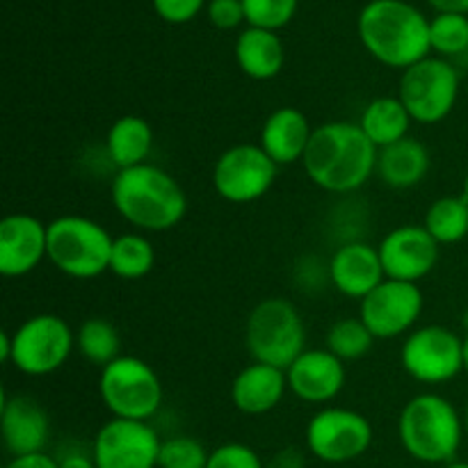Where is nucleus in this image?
Masks as SVG:
<instances>
[{"instance_id":"f257e3e1","label":"nucleus","mask_w":468,"mask_h":468,"mask_svg":"<svg viewBox=\"0 0 468 468\" xmlns=\"http://www.w3.org/2000/svg\"><path fill=\"white\" fill-rule=\"evenodd\" d=\"M379 149L359 123L329 122L314 128L302 158L306 176L320 190L347 195L366 186L378 169Z\"/></svg>"},{"instance_id":"f03ea898","label":"nucleus","mask_w":468,"mask_h":468,"mask_svg":"<svg viewBox=\"0 0 468 468\" xmlns=\"http://www.w3.org/2000/svg\"><path fill=\"white\" fill-rule=\"evenodd\" d=\"M114 210L142 231H169L187 210V197L181 183L155 165L119 169L110 183Z\"/></svg>"},{"instance_id":"7ed1b4c3","label":"nucleus","mask_w":468,"mask_h":468,"mask_svg":"<svg viewBox=\"0 0 468 468\" xmlns=\"http://www.w3.org/2000/svg\"><path fill=\"white\" fill-rule=\"evenodd\" d=\"M359 39L378 62L410 69L428 58L430 21L405 0H373L359 14Z\"/></svg>"},{"instance_id":"20e7f679","label":"nucleus","mask_w":468,"mask_h":468,"mask_svg":"<svg viewBox=\"0 0 468 468\" xmlns=\"http://www.w3.org/2000/svg\"><path fill=\"white\" fill-rule=\"evenodd\" d=\"M464 434V416L439 393L414 396L398 419L402 448L423 464L446 466L455 462Z\"/></svg>"},{"instance_id":"39448f33","label":"nucleus","mask_w":468,"mask_h":468,"mask_svg":"<svg viewBox=\"0 0 468 468\" xmlns=\"http://www.w3.org/2000/svg\"><path fill=\"white\" fill-rule=\"evenodd\" d=\"M245 343L254 361L288 370L306 350V327L300 309L286 297L259 302L247 318Z\"/></svg>"},{"instance_id":"423d86ee","label":"nucleus","mask_w":468,"mask_h":468,"mask_svg":"<svg viewBox=\"0 0 468 468\" xmlns=\"http://www.w3.org/2000/svg\"><path fill=\"white\" fill-rule=\"evenodd\" d=\"M114 238L85 215H62L48 224V261L71 279H96L110 270Z\"/></svg>"},{"instance_id":"0eeeda50","label":"nucleus","mask_w":468,"mask_h":468,"mask_svg":"<svg viewBox=\"0 0 468 468\" xmlns=\"http://www.w3.org/2000/svg\"><path fill=\"white\" fill-rule=\"evenodd\" d=\"M99 396L114 419H154L163 405V382L158 373L140 356H119L101 368Z\"/></svg>"},{"instance_id":"6e6552de","label":"nucleus","mask_w":468,"mask_h":468,"mask_svg":"<svg viewBox=\"0 0 468 468\" xmlns=\"http://www.w3.org/2000/svg\"><path fill=\"white\" fill-rule=\"evenodd\" d=\"M398 99L411 119L425 126L443 122L460 99V71L443 58H425L405 69Z\"/></svg>"},{"instance_id":"1a4fd4ad","label":"nucleus","mask_w":468,"mask_h":468,"mask_svg":"<svg viewBox=\"0 0 468 468\" xmlns=\"http://www.w3.org/2000/svg\"><path fill=\"white\" fill-rule=\"evenodd\" d=\"M73 346L76 336L67 320L55 314L32 315L12 334L9 364L23 375L44 378L67 364Z\"/></svg>"},{"instance_id":"9d476101","label":"nucleus","mask_w":468,"mask_h":468,"mask_svg":"<svg viewBox=\"0 0 468 468\" xmlns=\"http://www.w3.org/2000/svg\"><path fill=\"white\" fill-rule=\"evenodd\" d=\"M400 364L416 382L428 387L448 384L464 373V338L443 324H425L405 338Z\"/></svg>"},{"instance_id":"9b49d317","label":"nucleus","mask_w":468,"mask_h":468,"mask_svg":"<svg viewBox=\"0 0 468 468\" xmlns=\"http://www.w3.org/2000/svg\"><path fill=\"white\" fill-rule=\"evenodd\" d=\"M373 443V425L361 411L324 407L306 425V448L324 464H347L366 455Z\"/></svg>"},{"instance_id":"f8f14e48","label":"nucleus","mask_w":468,"mask_h":468,"mask_svg":"<svg viewBox=\"0 0 468 468\" xmlns=\"http://www.w3.org/2000/svg\"><path fill=\"white\" fill-rule=\"evenodd\" d=\"M277 165L261 144H236L224 151L213 167V187L229 204H251L268 195L277 178Z\"/></svg>"},{"instance_id":"ddd939ff","label":"nucleus","mask_w":468,"mask_h":468,"mask_svg":"<svg viewBox=\"0 0 468 468\" xmlns=\"http://www.w3.org/2000/svg\"><path fill=\"white\" fill-rule=\"evenodd\" d=\"M163 439L144 420L110 419L96 432L91 457L96 468H158Z\"/></svg>"},{"instance_id":"4468645a","label":"nucleus","mask_w":468,"mask_h":468,"mask_svg":"<svg viewBox=\"0 0 468 468\" xmlns=\"http://www.w3.org/2000/svg\"><path fill=\"white\" fill-rule=\"evenodd\" d=\"M423 292L419 283L384 279L361 300L359 318L375 338H398L411 332L423 314Z\"/></svg>"},{"instance_id":"2eb2a0df","label":"nucleus","mask_w":468,"mask_h":468,"mask_svg":"<svg viewBox=\"0 0 468 468\" xmlns=\"http://www.w3.org/2000/svg\"><path fill=\"white\" fill-rule=\"evenodd\" d=\"M439 247L441 245L420 224H405V227L393 229L378 247L384 274L396 282L419 283L437 268Z\"/></svg>"},{"instance_id":"dca6fc26","label":"nucleus","mask_w":468,"mask_h":468,"mask_svg":"<svg viewBox=\"0 0 468 468\" xmlns=\"http://www.w3.org/2000/svg\"><path fill=\"white\" fill-rule=\"evenodd\" d=\"M48 259V224L35 215L14 213L0 222V274L26 277Z\"/></svg>"},{"instance_id":"f3484780","label":"nucleus","mask_w":468,"mask_h":468,"mask_svg":"<svg viewBox=\"0 0 468 468\" xmlns=\"http://www.w3.org/2000/svg\"><path fill=\"white\" fill-rule=\"evenodd\" d=\"M292 396L309 405H327L343 391L347 379L346 364L324 350H304L286 370Z\"/></svg>"},{"instance_id":"a211bd4d","label":"nucleus","mask_w":468,"mask_h":468,"mask_svg":"<svg viewBox=\"0 0 468 468\" xmlns=\"http://www.w3.org/2000/svg\"><path fill=\"white\" fill-rule=\"evenodd\" d=\"M387 279L378 247L352 240L338 247L329 261V282L341 295L364 300Z\"/></svg>"},{"instance_id":"6ab92c4d","label":"nucleus","mask_w":468,"mask_h":468,"mask_svg":"<svg viewBox=\"0 0 468 468\" xmlns=\"http://www.w3.org/2000/svg\"><path fill=\"white\" fill-rule=\"evenodd\" d=\"M0 432L12 457L44 452L50 434L48 414L32 398L5 393L0 402Z\"/></svg>"},{"instance_id":"aec40b11","label":"nucleus","mask_w":468,"mask_h":468,"mask_svg":"<svg viewBox=\"0 0 468 468\" xmlns=\"http://www.w3.org/2000/svg\"><path fill=\"white\" fill-rule=\"evenodd\" d=\"M314 128L302 110L283 105L277 108L261 128V149L270 155L277 167L302 163Z\"/></svg>"},{"instance_id":"412c9836","label":"nucleus","mask_w":468,"mask_h":468,"mask_svg":"<svg viewBox=\"0 0 468 468\" xmlns=\"http://www.w3.org/2000/svg\"><path fill=\"white\" fill-rule=\"evenodd\" d=\"M288 388L286 370L268 364H250L233 378L231 402L247 416H263L279 407Z\"/></svg>"},{"instance_id":"4be33fe9","label":"nucleus","mask_w":468,"mask_h":468,"mask_svg":"<svg viewBox=\"0 0 468 468\" xmlns=\"http://www.w3.org/2000/svg\"><path fill=\"white\" fill-rule=\"evenodd\" d=\"M430 165H432V158H430L428 146L416 137H405L396 144L379 149L375 174L382 178L384 186L393 190H410L425 181Z\"/></svg>"},{"instance_id":"5701e85b","label":"nucleus","mask_w":468,"mask_h":468,"mask_svg":"<svg viewBox=\"0 0 468 468\" xmlns=\"http://www.w3.org/2000/svg\"><path fill=\"white\" fill-rule=\"evenodd\" d=\"M236 59L242 73L254 80H272L283 69V44L274 30L247 27L236 41Z\"/></svg>"},{"instance_id":"b1692460","label":"nucleus","mask_w":468,"mask_h":468,"mask_svg":"<svg viewBox=\"0 0 468 468\" xmlns=\"http://www.w3.org/2000/svg\"><path fill=\"white\" fill-rule=\"evenodd\" d=\"M105 149H108V158L112 160L117 172L144 165L154 149L151 123L137 114H123L110 126Z\"/></svg>"},{"instance_id":"393cba45","label":"nucleus","mask_w":468,"mask_h":468,"mask_svg":"<svg viewBox=\"0 0 468 468\" xmlns=\"http://www.w3.org/2000/svg\"><path fill=\"white\" fill-rule=\"evenodd\" d=\"M411 122L414 119L398 96H379L366 105L359 126L378 149H384L410 137Z\"/></svg>"},{"instance_id":"a878e982","label":"nucleus","mask_w":468,"mask_h":468,"mask_svg":"<svg viewBox=\"0 0 468 468\" xmlns=\"http://www.w3.org/2000/svg\"><path fill=\"white\" fill-rule=\"evenodd\" d=\"M423 227L439 245H457L468 236V201L462 195L439 197L430 204Z\"/></svg>"},{"instance_id":"bb28decb","label":"nucleus","mask_w":468,"mask_h":468,"mask_svg":"<svg viewBox=\"0 0 468 468\" xmlns=\"http://www.w3.org/2000/svg\"><path fill=\"white\" fill-rule=\"evenodd\" d=\"M155 250L149 238L140 233H122L114 238L110 254V272L126 282L144 279L154 270Z\"/></svg>"},{"instance_id":"cd10ccee","label":"nucleus","mask_w":468,"mask_h":468,"mask_svg":"<svg viewBox=\"0 0 468 468\" xmlns=\"http://www.w3.org/2000/svg\"><path fill=\"white\" fill-rule=\"evenodd\" d=\"M76 347L82 355V359L90 364L105 368L119 359V350H122V338H119L117 327L105 318H90L78 327L76 334Z\"/></svg>"},{"instance_id":"c85d7f7f","label":"nucleus","mask_w":468,"mask_h":468,"mask_svg":"<svg viewBox=\"0 0 468 468\" xmlns=\"http://www.w3.org/2000/svg\"><path fill=\"white\" fill-rule=\"evenodd\" d=\"M375 336L361 318H341L329 327L327 350L336 355L343 364L356 361L373 350Z\"/></svg>"},{"instance_id":"c756f323","label":"nucleus","mask_w":468,"mask_h":468,"mask_svg":"<svg viewBox=\"0 0 468 468\" xmlns=\"http://www.w3.org/2000/svg\"><path fill=\"white\" fill-rule=\"evenodd\" d=\"M430 46L443 59L468 50V16L455 12H439L430 21Z\"/></svg>"},{"instance_id":"7c9ffc66","label":"nucleus","mask_w":468,"mask_h":468,"mask_svg":"<svg viewBox=\"0 0 468 468\" xmlns=\"http://www.w3.org/2000/svg\"><path fill=\"white\" fill-rule=\"evenodd\" d=\"M210 452L195 437H169L160 446L158 468H206Z\"/></svg>"},{"instance_id":"2f4dec72","label":"nucleus","mask_w":468,"mask_h":468,"mask_svg":"<svg viewBox=\"0 0 468 468\" xmlns=\"http://www.w3.org/2000/svg\"><path fill=\"white\" fill-rule=\"evenodd\" d=\"M242 7L251 27L277 32L295 16L297 0H242Z\"/></svg>"},{"instance_id":"473e14b6","label":"nucleus","mask_w":468,"mask_h":468,"mask_svg":"<svg viewBox=\"0 0 468 468\" xmlns=\"http://www.w3.org/2000/svg\"><path fill=\"white\" fill-rule=\"evenodd\" d=\"M206 468H265V464L247 443H222L210 452Z\"/></svg>"},{"instance_id":"72a5a7b5","label":"nucleus","mask_w":468,"mask_h":468,"mask_svg":"<svg viewBox=\"0 0 468 468\" xmlns=\"http://www.w3.org/2000/svg\"><path fill=\"white\" fill-rule=\"evenodd\" d=\"M208 18L219 30H233L242 21H247L242 0H210Z\"/></svg>"},{"instance_id":"f704fd0d","label":"nucleus","mask_w":468,"mask_h":468,"mask_svg":"<svg viewBox=\"0 0 468 468\" xmlns=\"http://www.w3.org/2000/svg\"><path fill=\"white\" fill-rule=\"evenodd\" d=\"M158 16L167 23H187L199 14L204 0H154Z\"/></svg>"},{"instance_id":"c9c22d12","label":"nucleus","mask_w":468,"mask_h":468,"mask_svg":"<svg viewBox=\"0 0 468 468\" xmlns=\"http://www.w3.org/2000/svg\"><path fill=\"white\" fill-rule=\"evenodd\" d=\"M5 468H59V464L48 452H32V455L12 457Z\"/></svg>"},{"instance_id":"e433bc0d","label":"nucleus","mask_w":468,"mask_h":468,"mask_svg":"<svg viewBox=\"0 0 468 468\" xmlns=\"http://www.w3.org/2000/svg\"><path fill=\"white\" fill-rule=\"evenodd\" d=\"M265 468H304V457L295 448H286V451L277 452Z\"/></svg>"},{"instance_id":"4c0bfd02","label":"nucleus","mask_w":468,"mask_h":468,"mask_svg":"<svg viewBox=\"0 0 468 468\" xmlns=\"http://www.w3.org/2000/svg\"><path fill=\"white\" fill-rule=\"evenodd\" d=\"M59 468H96L94 457L85 455V452H69L62 460H58Z\"/></svg>"},{"instance_id":"58836bf2","label":"nucleus","mask_w":468,"mask_h":468,"mask_svg":"<svg viewBox=\"0 0 468 468\" xmlns=\"http://www.w3.org/2000/svg\"><path fill=\"white\" fill-rule=\"evenodd\" d=\"M432 7L439 12H455V14H468V0H430Z\"/></svg>"},{"instance_id":"ea45409f","label":"nucleus","mask_w":468,"mask_h":468,"mask_svg":"<svg viewBox=\"0 0 468 468\" xmlns=\"http://www.w3.org/2000/svg\"><path fill=\"white\" fill-rule=\"evenodd\" d=\"M0 359L5 364H9V359H12V334L9 332L0 334Z\"/></svg>"},{"instance_id":"a19ab883","label":"nucleus","mask_w":468,"mask_h":468,"mask_svg":"<svg viewBox=\"0 0 468 468\" xmlns=\"http://www.w3.org/2000/svg\"><path fill=\"white\" fill-rule=\"evenodd\" d=\"M441 468H468V462H451V464H446V466H441Z\"/></svg>"},{"instance_id":"79ce46f5","label":"nucleus","mask_w":468,"mask_h":468,"mask_svg":"<svg viewBox=\"0 0 468 468\" xmlns=\"http://www.w3.org/2000/svg\"><path fill=\"white\" fill-rule=\"evenodd\" d=\"M464 373H468V334L464 338Z\"/></svg>"},{"instance_id":"37998d69","label":"nucleus","mask_w":468,"mask_h":468,"mask_svg":"<svg viewBox=\"0 0 468 468\" xmlns=\"http://www.w3.org/2000/svg\"><path fill=\"white\" fill-rule=\"evenodd\" d=\"M462 197H464V199L468 201V172H466V176H464V190H462Z\"/></svg>"},{"instance_id":"c03bdc74","label":"nucleus","mask_w":468,"mask_h":468,"mask_svg":"<svg viewBox=\"0 0 468 468\" xmlns=\"http://www.w3.org/2000/svg\"><path fill=\"white\" fill-rule=\"evenodd\" d=\"M464 432H466V437H468V405H466V411H464Z\"/></svg>"},{"instance_id":"a18cd8bd","label":"nucleus","mask_w":468,"mask_h":468,"mask_svg":"<svg viewBox=\"0 0 468 468\" xmlns=\"http://www.w3.org/2000/svg\"><path fill=\"white\" fill-rule=\"evenodd\" d=\"M462 323H464V327H466V334H468V309H466L464 318H462Z\"/></svg>"}]
</instances>
